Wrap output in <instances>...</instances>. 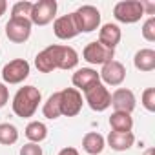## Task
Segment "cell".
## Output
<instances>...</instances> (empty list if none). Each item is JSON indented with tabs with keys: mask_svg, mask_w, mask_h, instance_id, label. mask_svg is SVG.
Returning a JSON list of instances; mask_svg holds the SVG:
<instances>
[{
	"mask_svg": "<svg viewBox=\"0 0 155 155\" xmlns=\"http://www.w3.org/2000/svg\"><path fill=\"white\" fill-rule=\"evenodd\" d=\"M40 102H42V93H40L38 88H35V86H22L15 93L11 108H13L17 117L29 119V117L35 115V111L38 110Z\"/></svg>",
	"mask_w": 155,
	"mask_h": 155,
	"instance_id": "cell-1",
	"label": "cell"
},
{
	"mask_svg": "<svg viewBox=\"0 0 155 155\" xmlns=\"http://www.w3.org/2000/svg\"><path fill=\"white\" fill-rule=\"evenodd\" d=\"M53 58L55 69H75L77 64H79V53H77L71 46H62V44H51L46 48Z\"/></svg>",
	"mask_w": 155,
	"mask_h": 155,
	"instance_id": "cell-2",
	"label": "cell"
},
{
	"mask_svg": "<svg viewBox=\"0 0 155 155\" xmlns=\"http://www.w3.org/2000/svg\"><path fill=\"white\" fill-rule=\"evenodd\" d=\"M71 15L79 33H91L101 28V11L95 6H81Z\"/></svg>",
	"mask_w": 155,
	"mask_h": 155,
	"instance_id": "cell-3",
	"label": "cell"
},
{
	"mask_svg": "<svg viewBox=\"0 0 155 155\" xmlns=\"http://www.w3.org/2000/svg\"><path fill=\"white\" fill-rule=\"evenodd\" d=\"M113 17L117 22L122 24H135L144 17L140 0H122L113 6Z\"/></svg>",
	"mask_w": 155,
	"mask_h": 155,
	"instance_id": "cell-4",
	"label": "cell"
},
{
	"mask_svg": "<svg viewBox=\"0 0 155 155\" xmlns=\"http://www.w3.org/2000/svg\"><path fill=\"white\" fill-rule=\"evenodd\" d=\"M31 66L26 58H15L9 60L4 68H2V79L4 84H20L29 77Z\"/></svg>",
	"mask_w": 155,
	"mask_h": 155,
	"instance_id": "cell-5",
	"label": "cell"
},
{
	"mask_svg": "<svg viewBox=\"0 0 155 155\" xmlns=\"http://www.w3.org/2000/svg\"><path fill=\"white\" fill-rule=\"evenodd\" d=\"M84 102H88L93 111H106L111 106V93L102 82H99L84 91Z\"/></svg>",
	"mask_w": 155,
	"mask_h": 155,
	"instance_id": "cell-6",
	"label": "cell"
},
{
	"mask_svg": "<svg viewBox=\"0 0 155 155\" xmlns=\"http://www.w3.org/2000/svg\"><path fill=\"white\" fill-rule=\"evenodd\" d=\"M60 97V113L66 117H77L82 110L84 99L82 93L75 88H64L62 91H58Z\"/></svg>",
	"mask_w": 155,
	"mask_h": 155,
	"instance_id": "cell-7",
	"label": "cell"
},
{
	"mask_svg": "<svg viewBox=\"0 0 155 155\" xmlns=\"http://www.w3.org/2000/svg\"><path fill=\"white\" fill-rule=\"evenodd\" d=\"M57 8H58V4L55 2V0H38V2H33L31 15H29L31 24H35V26H48L57 17Z\"/></svg>",
	"mask_w": 155,
	"mask_h": 155,
	"instance_id": "cell-8",
	"label": "cell"
},
{
	"mask_svg": "<svg viewBox=\"0 0 155 155\" xmlns=\"http://www.w3.org/2000/svg\"><path fill=\"white\" fill-rule=\"evenodd\" d=\"M31 28H33V24L29 18L9 17V20L6 24V37L15 44H24L31 37Z\"/></svg>",
	"mask_w": 155,
	"mask_h": 155,
	"instance_id": "cell-9",
	"label": "cell"
},
{
	"mask_svg": "<svg viewBox=\"0 0 155 155\" xmlns=\"http://www.w3.org/2000/svg\"><path fill=\"white\" fill-rule=\"evenodd\" d=\"M82 58L88 64L93 66H104L106 62L115 58V49H110L106 46H102L99 40L97 42H90L84 49H82Z\"/></svg>",
	"mask_w": 155,
	"mask_h": 155,
	"instance_id": "cell-10",
	"label": "cell"
},
{
	"mask_svg": "<svg viewBox=\"0 0 155 155\" xmlns=\"http://www.w3.org/2000/svg\"><path fill=\"white\" fill-rule=\"evenodd\" d=\"M99 77L104 86H120L126 79V68L122 62L113 58L102 66V69L99 71Z\"/></svg>",
	"mask_w": 155,
	"mask_h": 155,
	"instance_id": "cell-11",
	"label": "cell"
},
{
	"mask_svg": "<svg viewBox=\"0 0 155 155\" xmlns=\"http://www.w3.org/2000/svg\"><path fill=\"white\" fill-rule=\"evenodd\" d=\"M111 106H113L115 111H122V113H130L131 115V111L137 106L133 91L128 90V88H117L111 93Z\"/></svg>",
	"mask_w": 155,
	"mask_h": 155,
	"instance_id": "cell-12",
	"label": "cell"
},
{
	"mask_svg": "<svg viewBox=\"0 0 155 155\" xmlns=\"http://www.w3.org/2000/svg\"><path fill=\"white\" fill-rule=\"evenodd\" d=\"M71 82H73L75 90H79V91L84 93L86 90H90L91 86L101 82V77H99L97 69H93V68H81V69H77L73 73Z\"/></svg>",
	"mask_w": 155,
	"mask_h": 155,
	"instance_id": "cell-13",
	"label": "cell"
},
{
	"mask_svg": "<svg viewBox=\"0 0 155 155\" xmlns=\"http://www.w3.org/2000/svg\"><path fill=\"white\" fill-rule=\"evenodd\" d=\"M53 33L57 38L60 40H71L79 35V29L75 26V20H73V15L68 13V15H62L58 18H55L53 22Z\"/></svg>",
	"mask_w": 155,
	"mask_h": 155,
	"instance_id": "cell-14",
	"label": "cell"
},
{
	"mask_svg": "<svg viewBox=\"0 0 155 155\" xmlns=\"http://www.w3.org/2000/svg\"><path fill=\"white\" fill-rule=\"evenodd\" d=\"M120 38H122V31H120V28H119L117 24L108 22V24H104V26L99 29V42H101L102 46L110 48V49H115V48L119 46Z\"/></svg>",
	"mask_w": 155,
	"mask_h": 155,
	"instance_id": "cell-15",
	"label": "cell"
},
{
	"mask_svg": "<svg viewBox=\"0 0 155 155\" xmlns=\"http://www.w3.org/2000/svg\"><path fill=\"white\" fill-rule=\"evenodd\" d=\"M108 146L115 151H126L133 146L135 142V135L133 131H126V133H120V131H110L108 139H106Z\"/></svg>",
	"mask_w": 155,
	"mask_h": 155,
	"instance_id": "cell-16",
	"label": "cell"
},
{
	"mask_svg": "<svg viewBox=\"0 0 155 155\" xmlns=\"http://www.w3.org/2000/svg\"><path fill=\"white\" fill-rule=\"evenodd\" d=\"M133 66L139 69V71H153L155 69V51L151 48H144V49H139L133 57Z\"/></svg>",
	"mask_w": 155,
	"mask_h": 155,
	"instance_id": "cell-17",
	"label": "cell"
},
{
	"mask_svg": "<svg viewBox=\"0 0 155 155\" xmlns=\"http://www.w3.org/2000/svg\"><path fill=\"white\" fill-rule=\"evenodd\" d=\"M82 148L90 155H101L102 150L106 148V139L101 133H97V131H90L82 139Z\"/></svg>",
	"mask_w": 155,
	"mask_h": 155,
	"instance_id": "cell-18",
	"label": "cell"
},
{
	"mask_svg": "<svg viewBox=\"0 0 155 155\" xmlns=\"http://www.w3.org/2000/svg\"><path fill=\"white\" fill-rule=\"evenodd\" d=\"M110 126H111V131H120V133L131 131L133 130V117L130 113L113 111L110 115Z\"/></svg>",
	"mask_w": 155,
	"mask_h": 155,
	"instance_id": "cell-19",
	"label": "cell"
},
{
	"mask_svg": "<svg viewBox=\"0 0 155 155\" xmlns=\"http://www.w3.org/2000/svg\"><path fill=\"white\" fill-rule=\"evenodd\" d=\"M24 133H26V137H28L29 142L40 144V142L48 137V126H46L44 122H40V120H31V122L26 126Z\"/></svg>",
	"mask_w": 155,
	"mask_h": 155,
	"instance_id": "cell-20",
	"label": "cell"
},
{
	"mask_svg": "<svg viewBox=\"0 0 155 155\" xmlns=\"http://www.w3.org/2000/svg\"><path fill=\"white\" fill-rule=\"evenodd\" d=\"M42 113L49 120H55V119H58L62 115L60 113V97H58V91H55V93H51L48 97V101L42 106Z\"/></svg>",
	"mask_w": 155,
	"mask_h": 155,
	"instance_id": "cell-21",
	"label": "cell"
},
{
	"mask_svg": "<svg viewBox=\"0 0 155 155\" xmlns=\"http://www.w3.org/2000/svg\"><path fill=\"white\" fill-rule=\"evenodd\" d=\"M18 140V130L11 122H2L0 124V144L11 146Z\"/></svg>",
	"mask_w": 155,
	"mask_h": 155,
	"instance_id": "cell-22",
	"label": "cell"
},
{
	"mask_svg": "<svg viewBox=\"0 0 155 155\" xmlns=\"http://www.w3.org/2000/svg\"><path fill=\"white\" fill-rule=\"evenodd\" d=\"M35 66H37V69L40 73H51V71H55V64H53V58H51V55H49L48 49H42L40 53H37Z\"/></svg>",
	"mask_w": 155,
	"mask_h": 155,
	"instance_id": "cell-23",
	"label": "cell"
},
{
	"mask_svg": "<svg viewBox=\"0 0 155 155\" xmlns=\"http://www.w3.org/2000/svg\"><path fill=\"white\" fill-rule=\"evenodd\" d=\"M31 8H33V2L20 0V2H17V4L11 8V17H15V18H29Z\"/></svg>",
	"mask_w": 155,
	"mask_h": 155,
	"instance_id": "cell-24",
	"label": "cell"
},
{
	"mask_svg": "<svg viewBox=\"0 0 155 155\" xmlns=\"http://www.w3.org/2000/svg\"><path fill=\"white\" fill-rule=\"evenodd\" d=\"M140 102H142L144 110H148L150 113H153V111H155V88H146V90L142 91Z\"/></svg>",
	"mask_w": 155,
	"mask_h": 155,
	"instance_id": "cell-25",
	"label": "cell"
},
{
	"mask_svg": "<svg viewBox=\"0 0 155 155\" xmlns=\"http://www.w3.org/2000/svg\"><path fill=\"white\" fill-rule=\"evenodd\" d=\"M144 40L148 42H155V17H150L144 24H142V29H140Z\"/></svg>",
	"mask_w": 155,
	"mask_h": 155,
	"instance_id": "cell-26",
	"label": "cell"
},
{
	"mask_svg": "<svg viewBox=\"0 0 155 155\" xmlns=\"http://www.w3.org/2000/svg\"><path fill=\"white\" fill-rule=\"evenodd\" d=\"M20 155H42V148L35 142H28L20 148Z\"/></svg>",
	"mask_w": 155,
	"mask_h": 155,
	"instance_id": "cell-27",
	"label": "cell"
},
{
	"mask_svg": "<svg viewBox=\"0 0 155 155\" xmlns=\"http://www.w3.org/2000/svg\"><path fill=\"white\" fill-rule=\"evenodd\" d=\"M9 101V90L4 82H0V108H4Z\"/></svg>",
	"mask_w": 155,
	"mask_h": 155,
	"instance_id": "cell-28",
	"label": "cell"
},
{
	"mask_svg": "<svg viewBox=\"0 0 155 155\" xmlns=\"http://www.w3.org/2000/svg\"><path fill=\"white\" fill-rule=\"evenodd\" d=\"M58 155H81V153H79V150L73 148V146H66V148H62L58 151Z\"/></svg>",
	"mask_w": 155,
	"mask_h": 155,
	"instance_id": "cell-29",
	"label": "cell"
},
{
	"mask_svg": "<svg viewBox=\"0 0 155 155\" xmlns=\"http://www.w3.org/2000/svg\"><path fill=\"white\" fill-rule=\"evenodd\" d=\"M6 11H8V2L6 0H0V17L6 15Z\"/></svg>",
	"mask_w": 155,
	"mask_h": 155,
	"instance_id": "cell-30",
	"label": "cell"
},
{
	"mask_svg": "<svg viewBox=\"0 0 155 155\" xmlns=\"http://www.w3.org/2000/svg\"><path fill=\"white\" fill-rule=\"evenodd\" d=\"M142 155H155V150H153V148H148V150H146Z\"/></svg>",
	"mask_w": 155,
	"mask_h": 155,
	"instance_id": "cell-31",
	"label": "cell"
}]
</instances>
